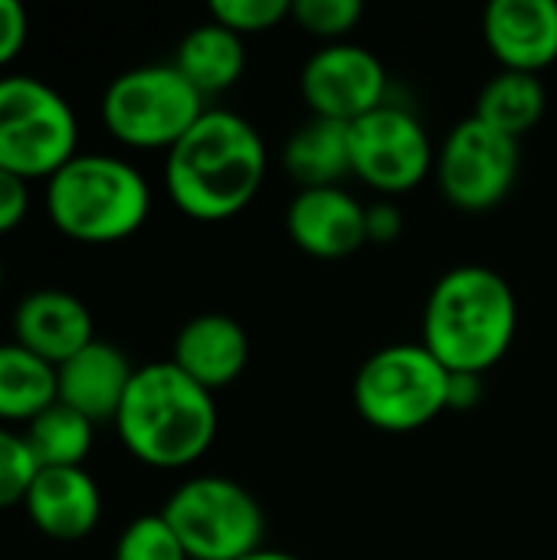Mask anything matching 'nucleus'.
Here are the masks:
<instances>
[{
    "instance_id": "obj_1",
    "label": "nucleus",
    "mask_w": 557,
    "mask_h": 560,
    "mask_svg": "<svg viewBox=\"0 0 557 560\" xmlns=\"http://www.w3.org/2000/svg\"><path fill=\"white\" fill-rule=\"evenodd\" d=\"M269 171L263 135L236 112L207 108L164 158L171 203L197 223L240 217Z\"/></svg>"
},
{
    "instance_id": "obj_2",
    "label": "nucleus",
    "mask_w": 557,
    "mask_h": 560,
    "mask_svg": "<svg viewBox=\"0 0 557 560\" xmlns=\"http://www.w3.org/2000/svg\"><path fill=\"white\" fill-rule=\"evenodd\" d=\"M519 302L509 279L489 266L466 262L437 279L423 305L420 345L450 374H486L512 348Z\"/></svg>"
},
{
    "instance_id": "obj_3",
    "label": "nucleus",
    "mask_w": 557,
    "mask_h": 560,
    "mask_svg": "<svg viewBox=\"0 0 557 560\" xmlns=\"http://www.w3.org/2000/svg\"><path fill=\"white\" fill-rule=\"evenodd\" d=\"M217 400L174 361L141 364L115 417L121 446L151 469H187L217 440Z\"/></svg>"
},
{
    "instance_id": "obj_4",
    "label": "nucleus",
    "mask_w": 557,
    "mask_h": 560,
    "mask_svg": "<svg viewBox=\"0 0 557 560\" xmlns=\"http://www.w3.org/2000/svg\"><path fill=\"white\" fill-rule=\"evenodd\" d=\"M46 213L66 240L112 246L144 226L151 187L125 158L76 154L46 180Z\"/></svg>"
},
{
    "instance_id": "obj_5",
    "label": "nucleus",
    "mask_w": 557,
    "mask_h": 560,
    "mask_svg": "<svg viewBox=\"0 0 557 560\" xmlns=\"http://www.w3.org/2000/svg\"><path fill=\"white\" fill-rule=\"evenodd\" d=\"M355 410L381 433H417L450 410V371L420 341L387 345L358 368Z\"/></svg>"
},
{
    "instance_id": "obj_6",
    "label": "nucleus",
    "mask_w": 557,
    "mask_h": 560,
    "mask_svg": "<svg viewBox=\"0 0 557 560\" xmlns=\"http://www.w3.org/2000/svg\"><path fill=\"white\" fill-rule=\"evenodd\" d=\"M204 102L174 62L135 66L105 85L102 125L125 148L167 154L207 112Z\"/></svg>"
},
{
    "instance_id": "obj_7",
    "label": "nucleus",
    "mask_w": 557,
    "mask_h": 560,
    "mask_svg": "<svg viewBox=\"0 0 557 560\" xmlns=\"http://www.w3.org/2000/svg\"><path fill=\"white\" fill-rule=\"evenodd\" d=\"M161 515L190 560H243L266 548L263 505L246 486L227 476H194L181 482Z\"/></svg>"
},
{
    "instance_id": "obj_8",
    "label": "nucleus",
    "mask_w": 557,
    "mask_h": 560,
    "mask_svg": "<svg viewBox=\"0 0 557 560\" xmlns=\"http://www.w3.org/2000/svg\"><path fill=\"white\" fill-rule=\"evenodd\" d=\"M79 154L72 105L36 75L0 79V167L23 180H49Z\"/></svg>"
},
{
    "instance_id": "obj_9",
    "label": "nucleus",
    "mask_w": 557,
    "mask_h": 560,
    "mask_svg": "<svg viewBox=\"0 0 557 560\" xmlns=\"http://www.w3.org/2000/svg\"><path fill=\"white\" fill-rule=\"evenodd\" d=\"M351 177L384 197L417 190L437 164L423 121L397 102H384L371 115L348 125Z\"/></svg>"
},
{
    "instance_id": "obj_10",
    "label": "nucleus",
    "mask_w": 557,
    "mask_h": 560,
    "mask_svg": "<svg viewBox=\"0 0 557 560\" xmlns=\"http://www.w3.org/2000/svg\"><path fill=\"white\" fill-rule=\"evenodd\" d=\"M519 164V141L469 115L440 144L433 174L456 210L489 213L512 194Z\"/></svg>"
},
{
    "instance_id": "obj_11",
    "label": "nucleus",
    "mask_w": 557,
    "mask_h": 560,
    "mask_svg": "<svg viewBox=\"0 0 557 560\" xmlns=\"http://www.w3.org/2000/svg\"><path fill=\"white\" fill-rule=\"evenodd\" d=\"M302 98L312 118L351 125L387 102L384 62L358 43H328L302 66Z\"/></svg>"
},
{
    "instance_id": "obj_12",
    "label": "nucleus",
    "mask_w": 557,
    "mask_h": 560,
    "mask_svg": "<svg viewBox=\"0 0 557 560\" xmlns=\"http://www.w3.org/2000/svg\"><path fill=\"white\" fill-rule=\"evenodd\" d=\"M289 240L315 259H345L368 243V207L345 187L299 190L286 207Z\"/></svg>"
},
{
    "instance_id": "obj_13",
    "label": "nucleus",
    "mask_w": 557,
    "mask_h": 560,
    "mask_svg": "<svg viewBox=\"0 0 557 560\" xmlns=\"http://www.w3.org/2000/svg\"><path fill=\"white\" fill-rule=\"evenodd\" d=\"M483 36L502 69L538 75L557 62V3L492 0L483 16Z\"/></svg>"
},
{
    "instance_id": "obj_14",
    "label": "nucleus",
    "mask_w": 557,
    "mask_h": 560,
    "mask_svg": "<svg viewBox=\"0 0 557 560\" xmlns=\"http://www.w3.org/2000/svg\"><path fill=\"white\" fill-rule=\"evenodd\" d=\"M13 341L46 364L59 368L95 341V322L82 299L66 289L26 292L13 308Z\"/></svg>"
},
{
    "instance_id": "obj_15",
    "label": "nucleus",
    "mask_w": 557,
    "mask_h": 560,
    "mask_svg": "<svg viewBox=\"0 0 557 560\" xmlns=\"http://www.w3.org/2000/svg\"><path fill=\"white\" fill-rule=\"evenodd\" d=\"M23 512L39 535L53 541H82L102 522V489L85 466L39 469L26 489Z\"/></svg>"
},
{
    "instance_id": "obj_16",
    "label": "nucleus",
    "mask_w": 557,
    "mask_h": 560,
    "mask_svg": "<svg viewBox=\"0 0 557 560\" xmlns=\"http://www.w3.org/2000/svg\"><path fill=\"white\" fill-rule=\"evenodd\" d=\"M138 368L112 341H89L79 354L56 368V400L82 413L85 420L115 423L118 407L128 394V384Z\"/></svg>"
},
{
    "instance_id": "obj_17",
    "label": "nucleus",
    "mask_w": 557,
    "mask_h": 560,
    "mask_svg": "<svg viewBox=\"0 0 557 560\" xmlns=\"http://www.w3.org/2000/svg\"><path fill=\"white\" fill-rule=\"evenodd\" d=\"M171 361L210 394L220 387H230L233 381H240L250 361L246 328L223 312L194 315L177 331Z\"/></svg>"
},
{
    "instance_id": "obj_18",
    "label": "nucleus",
    "mask_w": 557,
    "mask_h": 560,
    "mask_svg": "<svg viewBox=\"0 0 557 560\" xmlns=\"http://www.w3.org/2000/svg\"><path fill=\"white\" fill-rule=\"evenodd\" d=\"M174 69L204 95H223L243 79L246 43L220 23H200L174 49Z\"/></svg>"
},
{
    "instance_id": "obj_19",
    "label": "nucleus",
    "mask_w": 557,
    "mask_h": 560,
    "mask_svg": "<svg viewBox=\"0 0 557 560\" xmlns=\"http://www.w3.org/2000/svg\"><path fill=\"white\" fill-rule=\"evenodd\" d=\"M282 167L299 184V190L341 187V180L351 177L348 125L328 118H309L289 135L282 148Z\"/></svg>"
},
{
    "instance_id": "obj_20",
    "label": "nucleus",
    "mask_w": 557,
    "mask_h": 560,
    "mask_svg": "<svg viewBox=\"0 0 557 560\" xmlns=\"http://www.w3.org/2000/svg\"><path fill=\"white\" fill-rule=\"evenodd\" d=\"M56 404V368L20 348L0 345V423H30Z\"/></svg>"
},
{
    "instance_id": "obj_21",
    "label": "nucleus",
    "mask_w": 557,
    "mask_h": 560,
    "mask_svg": "<svg viewBox=\"0 0 557 560\" xmlns=\"http://www.w3.org/2000/svg\"><path fill=\"white\" fill-rule=\"evenodd\" d=\"M545 105H548V95H545V85L538 75L502 69L499 75H492L483 85L473 115L479 121H486L489 128L519 141L542 121Z\"/></svg>"
},
{
    "instance_id": "obj_22",
    "label": "nucleus",
    "mask_w": 557,
    "mask_h": 560,
    "mask_svg": "<svg viewBox=\"0 0 557 560\" xmlns=\"http://www.w3.org/2000/svg\"><path fill=\"white\" fill-rule=\"evenodd\" d=\"M23 436L39 469H69L89 459L92 443H95V423L56 400L36 420L26 423Z\"/></svg>"
},
{
    "instance_id": "obj_23",
    "label": "nucleus",
    "mask_w": 557,
    "mask_h": 560,
    "mask_svg": "<svg viewBox=\"0 0 557 560\" xmlns=\"http://www.w3.org/2000/svg\"><path fill=\"white\" fill-rule=\"evenodd\" d=\"M112 560H190L164 515H138L115 541Z\"/></svg>"
},
{
    "instance_id": "obj_24",
    "label": "nucleus",
    "mask_w": 557,
    "mask_h": 560,
    "mask_svg": "<svg viewBox=\"0 0 557 560\" xmlns=\"http://www.w3.org/2000/svg\"><path fill=\"white\" fill-rule=\"evenodd\" d=\"M364 7L358 0H292V20L328 43H348V33L361 23Z\"/></svg>"
},
{
    "instance_id": "obj_25",
    "label": "nucleus",
    "mask_w": 557,
    "mask_h": 560,
    "mask_svg": "<svg viewBox=\"0 0 557 560\" xmlns=\"http://www.w3.org/2000/svg\"><path fill=\"white\" fill-rule=\"evenodd\" d=\"M36 472H39V463H36L26 436L7 423H0V512L23 505L26 489L36 479Z\"/></svg>"
},
{
    "instance_id": "obj_26",
    "label": "nucleus",
    "mask_w": 557,
    "mask_h": 560,
    "mask_svg": "<svg viewBox=\"0 0 557 560\" xmlns=\"http://www.w3.org/2000/svg\"><path fill=\"white\" fill-rule=\"evenodd\" d=\"M210 20L227 26L236 36H253L276 30L282 20L292 16V0H213Z\"/></svg>"
},
{
    "instance_id": "obj_27",
    "label": "nucleus",
    "mask_w": 557,
    "mask_h": 560,
    "mask_svg": "<svg viewBox=\"0 0 557 560\" xmlns=\"http://www.w3.org/2000/svg\"><path fill=\"white\" fill-rule=\"evenodd\" d=\"M30 213V180L0 167V236L13 233Z\"/></svg>"
},
{
    "instance_id": "obj_28",
    "label": "nucleus",
    "mask_w": 557,
    "mask_h": 560,
    "mask_svg": "<svg viewBox=\"0 0 557 560\" xmlns=\"http://www.w3.org/2000/svg\"><path fill=\"white\" fill-rule=\"evenodd\" d=\"M30 36V16L16 0H0V69L10 66Z\"/></svg>"
},
{
    "instance_id": "obj_29",
    "label": "nucleus",
    "mask_w": 557,
    "mask_h": 560,
    "mask_svg": "<svg viewBox=\"0 0 557 560\" xmlns=\"http://www.w3.org/2000/svg\"><path fill=\"white\" fill-rule=\"evenodd\" d=\"M401 233H404V217L394 203L381 200V203L368 207V243L387 246V243L401 240Z\"/></svg>"
},
{
    "instance_id": "obj_30",
    "label": "nucleus",
    "mask_w": 557,
    "mask_h": 560,
    "mask_svg": "<svg viewBox=\"0 0 557 560\" xmlns=\"http://www.w3.org/2000/svg\"><path fill=\"white\" fill-rule=\"evenodd\" d=\"M483 397L479 374H450V410H473Z\"/></svg>"
},
{
    "instance_id": "obj_31",
    "label": "nucleus",
    "mask_w": 557,
    "mask_h": 560,
    "mask_svg": "<svg viewBox=\"0 0 557 560\" xmlns=\"http://www.w3.org/2000/svg\"><path fill=\"white\" fill-rule=\"evenodd\" d=\"M243 560H302L295 558V555H289V551H276V548H259L256 555H250V558Z\"/></svg>"
},
{
    "instance_id": "obj_32",
    "label": "nucleus",
    "mask_w": 557,
    "mask_h": 560,
    "mask_svg": "<svg viewBox=\"0 0 557 560\" xmlns=\"http://www.w3.org/2000/svg\"><path fill=\"white\" fill-rule=\"evenodd\" d=\"M0 292H3V262H0Z\"/></svg>"
}]
</instances>
